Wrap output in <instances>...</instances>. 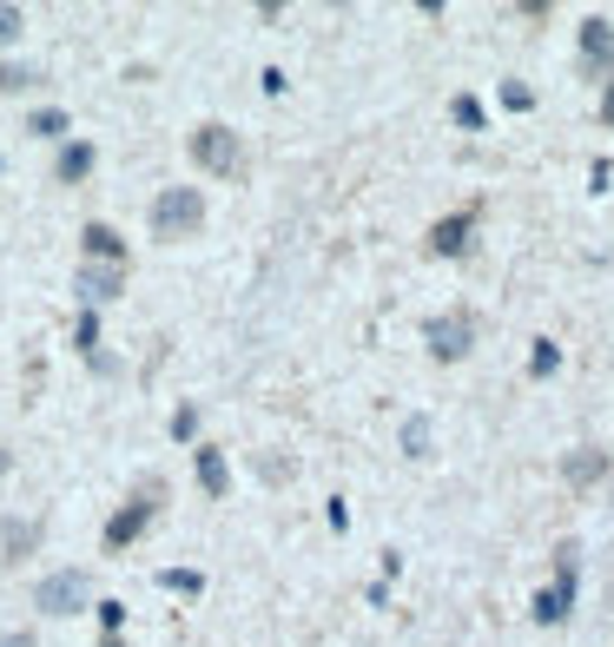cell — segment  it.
Returning <instances> with one entry per match:
<instances>
[{
	"instance_id": "obj_18",
	"label": "cell",
	"mask_w": 614,
	"mask_h": 647,
	"mask_svg": "<svg viewBox=\"0 0 614 647\" xmlns=\"http://www.w3.org/2000/svg\"><path fill=\"white\" fill-rule=\"evenodd\" d=\"M159 582H165V588H179V595H199V588H205V582H199L192 569H165Z\"/></svg>"
},
{
	"instance_id": "obj_22",
	"label": "cell",
	"mask_w": 614,
	"mask_h": 647,
	"mask_svg": "<svg viewBox=\"0 0 614 647\" xmlns=\"http://www.w3.org/2000/svg\"><path fill=\"white\" fill-rule=\"evenodd\" d=\"M601 119H607V126H614V87H607V93H601Z\"/></svg>"
},
{
	"instance_id": "obj_20",
	"label": "cell",
	"mask_w": 614,
	"mask_h": 647,
	"mask_svg": "<svg viewBox=\"0 0 614 647\" xmlns=\"http://www.w3.org/2000/svg\"><path fill=\"white\" fill-rule=\"evenodd\" d=\"M73 344H79V351H93V344H100V324H93V310H86V317H79V331H73Z\"/></svg>"
},
{
	"instance_id": "obj_17",
	"label": "cell",
	"mask_w": 614,
	"mask_h": 647,
	"mask_svg": "<svg viewBox=\"0 0 614 647\" xmlns=\"http://www.w3.org/2000/svg\"><path fill=\"white\" fill-rule=\"evenodd\" d=\"M34 87V66H0V93H21Z\"/></svg>"
},
{
	"instance_id": "obj_10",
	"label": "cell",
	"mask_w": 614,
	"mask_h": 647,
	"mask_svg": "<svg viewBox=\"0 0 614 647\" xmlns=\"http://www.w3.org/2000/svg\"><path fill=\"white\" fill-rule=\"evenodd\" d=\"M86 173H93V145H66V152H60V179L73 186V179H86Z\"/></svg>"
},
{
	"instance_id": "obj_1",
	"label": "cell",
	"mask_w": 614,
	"mask_h": 647,
	"mask_svg": "<svg viewBox=\"0 0 614 647\" xmlns=\"http://www.w3.org/2000/svg\"><path fill=\"white\" fill-rule=\"evenodd\" d=\"M199 218H205V199L192 186H165L152 199V238H192Z\"/></svg>"
},
{
	"instance_id": "obj_23",
	"label": "cell",
	"mask_w": 614,
	"mask_h": 647,
	"mask_svg": "<svg viewBox=\"0 0 614 647\" xmlns=\"http://www.w3.org/2000/svg\"><path fill=\"white\" fill-rule=\"evenodd\" d=\"M0 647H27V640H14V634H8V640H0Z\"/></svg>"
},
{
	"instance_id": "obj_4",
	"label": "cell",
	"mask_w": 614,
	"mask_h": 647,
	"mask_svg": "<svg viewBox=\"0 0 614 647\" xmlns=\"http://www.w3.org/2000/svg\"><path fill=\"white\" fill-rule=\"evenodd\" d=\"M423 338H429V357H436V364H456V357H469V344H476V324H469V317H429Z\"/></svg>"
},
{
	"instance_id": "obj_2",
	"label": "cell",
	"mask_w": 614,
	"mask_h": 647,
	"mask_svg": "<svg viewBox=\"0 0 614 647\" xmlns=\"http://www.w3.org/2000/svg\"><path fill=\"white\" fill-rule=\"evenodd\" d=\"M192 158L205 173H218V179H231L238 166H245V152H238V132L231 126H199L192 132Z\"/></svg>"
},
{
	"instance_id": "obj_11",
	"label": "cell",
	"mask_w": 614,
	"mask_h": 647,
	"mask_svg": "<svg viewBox=\"0 0 614 647\" xmlns=\"http://www.w3.org/2000/svg\"><path fill=\"white\" fill-rule=\"evenodd\" d=\"M581 47H588V60H594V66H607V53H614L607 21H588V27H581Z\"/></svg>"
},
{
	"instance_id": "obj_19",
	"label": "cell",
	"mask_w": 614,
	"mask_h": 647,
	"mask_svg": "<svg viewBox=\"0 0 614 647\" xmlns=\"http://www.w3.org/2000/svg\"><path fill=\"white\" fill-rule=\"evenodd\" d=\"M21 27H27V14H21V8H0V47L21 40Z\"/></svg>"
},
{
	"instance_id": "obj_21",
	"label": "cell",
	"mask_w": 614,
	"mask_h": 647,
	"mask_svg": "<svg viewBox=\"0 0 614 647\" xmlns=\"http://www.w3.org/2000/svg\"><path fill=\"white\" fill-rule=\"evenodd\" d=\"M502 106H515V113H529V106H536V93H529V87H502Z\"/></svg>"
},
{
	"instance_id": "obj_12",
	"label": "cell",
	"mask_w": 614,
	"mask_h": 647,
	"mask_svg": "<svg viewBox=\"0 0 614 647\" xmlns=\"http://www.w3.org/2000/svg\"><path fill=\"white\" fill-rule=\"evenodd\" d=\"M601 469H607V456H594V449H581V456H568V462H562V475H568V482H594Z\"/></svg>"
},
{
	"instance_id": "obj_8",
	"label": "cell",
	"mask_w": 614,
	"mask_h": 647,
	"mask_svg": "<svg viewBox=\"0 0 614 647\" xmlns=\"http://www.w3.org/2000/svg\"><path fill=\"white\" fill-rule=\"evenodd\" d=\"M79 238H86V258H93V265H126V245H120L113 225H86Z\"/></svg>"
},
{
	"instance_id": "obj_16",
	"label": "cell",
	"mask_w": 614,
	"mask_h": 647,
	"mask_svg": "<svg viewBox=\"0 0 614 647\" xmlns=\"http://www.w3.org/2000/svg\"><path fill=\"white\" fill-rule=\"evenodd\" d=\"M34 132H40V139H60V132H66V113H60V106L34 113Z\"/></svg>"
},
{
	"instance_id": "obj_5",
	"label": "cell",
	"mask_w": 614,
	"mask_h": 647,
	"mask_svg": "<svg viewBox=\"0 0 614 647\" xmlns=\"http://www.w3.org/2000/svg\"><path fill=\"white\" fill-rule=\"evenodd\" d=\"M73 291H79L86 304H106V297L126 291V265H93V258H86V265L73 271Z\"/></svg>"
},
{
	"instance_id": "obj_15",
	"label": "cell",
	"mask_w": 614,
	"mask_h": 647,
	"mask_svg": "<svg viewBox=\"0 0 614 647\" xmlns=\"http://www.w3.org/2000/svg\"><path fill=\"white\" fill-rule=\"evenodd\" d=\"M403 449H410V456H429V417H410V423H403Z\"/></svg>"
},
{
	"instance_id": "obj_9",
	"label": "cell",
	"mask_w": 614,
	"mask_h": 647,
	"mask_svg": "<svg viewBox=\"0 0 614 647\" xmlns=\"http://www.w3.org/2000/svg\"><path fill=\"white\" fill-rule=\"evenodd\" d=\"M199 482H205V496H225L231 475H225V456L218 449H199Z\"/></svg>"
},
{
	"instance_id": "obj_13",
	"label": "cell",
	"mask_w": 614,
	"mask_h": 647,
	"mask_svg": "<svg viewBox=\"0 0 614 647\" xmlns=\"http://www.w3.org/2000/svg\"><path fill=\"white\" fill-rule=\"evenodd\" d=\"M0 542H8V555L21 561V555H27V548L40 542V529H34V522H8V529H0Z\"/></svg>"
},
{
	"instance_id": "obj_3",
	"label": "cell",
	"mask_w": 614,
	"mask_h": 647,
	"mask_svg": "<svg viewBox=\"0 0 614 647\" xmlns=\"http://www.w3.org/2000/svg\"><path fill=\"white\" fill-rule=\"evenodd\" d=\"M86 595H93V582H86L79 569H60V575H47L34 588V608L40 614H73V608H86Z\"/></svg>"
},
{
	"instance_id": "obj_7",
	"label": "cell",
	"mask_w": 614,
	"mask_h": 647,
	"mask_svg": "<svg viewBox=\"0 0 614 647\" xmlns=\"http://www.w3.org/2000/svg\"><path fill=\"white\" fill-rule=\"evenodd\" d=\"M469 231H476V218L469 212H456V218H443L429 231V252H443V258H456V252H469Z\"/></svg>"
},
{
	"instance_id": "obj_14",
	"label": "cell",
	"mask_w": 614,
	"mask_h": 647,
	"mask_svg": "<svg viewBox=\"0 0 614 647\" xmlns=\"http://www.w3.org/2000/svg\"><path fill=\"white\" fill-rule=\"evenodd\" d=\"M568 601H575V588H549V595L536 601V621H562V614H568Z\"/></svg>"
},
{
	"instance_id": "obj_6",
	"label": "cell",
	"mask_w": 614,
	"mask_h": 647,
	"mask_svg": "<svg viewBox=\"0 0 614 647\" xmlns=\"http://www.w3.org/2000/svg\"><path fill=\"white\" fill-rule=\"evenodd\" d=\"M146 522H152V503H126V509L106 522V548H126V542H139V535H146Z\"/></svg>"
}]
</instances>
